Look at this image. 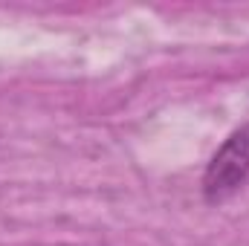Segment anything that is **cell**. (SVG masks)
I'll return each mask as SVG.
<instances>
[{
    "instance_id": "6da1fadb",
    "label": "cell",
    "mask_w": 249,
    "mask_h": 246,
    "mask_svg": "<svg viewBox=\"0 0 249 246\" xmlns=\"http://www.w3.org/2000/svg\"><path fill=\"white\" fill-rule=\"evenodd\" d=\"M249 177V122L229 133V139L214 151L203 174L206 203H223Z\"/></svg>"
}]
</instances>
